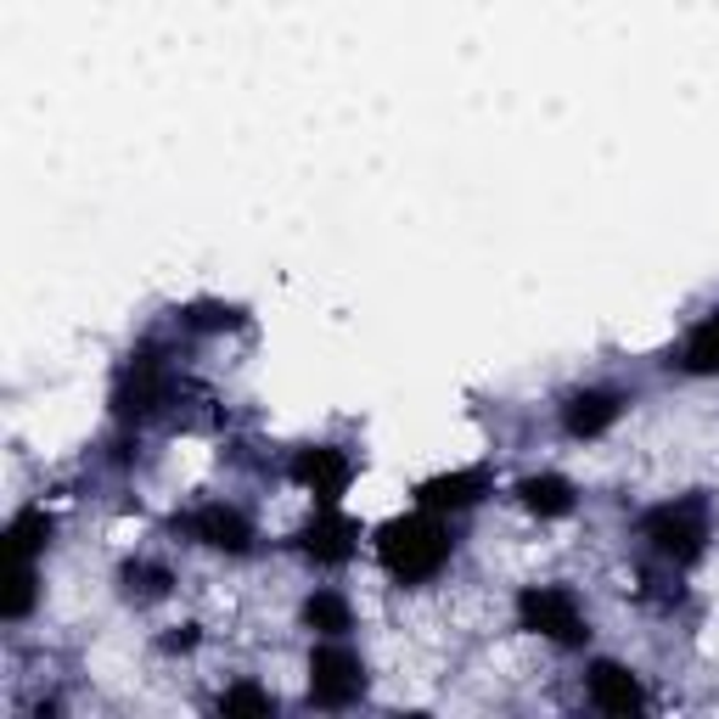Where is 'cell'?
<instances>
[{"mask_svg":"<svg viewBox=\"0 0 719 719\" xmlns=\"http://www.w3.org/2000/svg\"><path fill=\"white\" fill-rule=\"evenodd\" d=\"M315 669H321L315 692H321L326 703H338L344 692H355V686H360V681H355V669H360V663H355V658H344V652H321V658H315Z\"/></svg>","mask_w":719,"mask_h":719,"instance_id":"obj_1","label":"cell"},{"mask_svg":"<svg viewBox=\"0 0 719 719\" xmlns=\"http://www.w3.org/2000/svg\"><path fill=\"white\" fill-rule=\"evenodd\" d=\"M596 703L602 708H636V681L625 669H602L596 675Z\"/></svg>","mask_w":719,"mask_h":719,"instance_id":"obj_2","label":"cell"}]
</instances>
